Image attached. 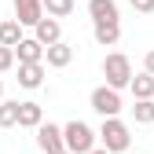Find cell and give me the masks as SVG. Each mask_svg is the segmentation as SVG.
<instances>
[{"instance_id":"6da1fadb","label":"cell","mask_w":154,"mask_h":154,"mask_svg":"<svg viewBox=\"0 0 154 154\" xmlns=\"http://www.w3.org/2000/svg\"><path fill=\"white\" fill-rule=\"evenodd\" d=\"M99 140L110 154H128L132 147V136H128V125L121 118H103V128H99Z\"/></svg>"},{"instance_id":"9a60e30c","label":"cell","mask_w":154,"mask_h":154,"mask_svg":"<svg viewBox=\"0 0 154 154\" xmlns=\"http://www.w3.org/2000/svg\"><path fill=\"white\" fill-rule=\"evenodd\" d=\"M18 41H22V22H18V18H4V22H0V44L15 48Z\"/></svg>"},{"instance_id":"cb8c5ba5","label":"cell","mask_w":154,"mask_h":154,"mask_svg":"<svg viewBox=\"0 0 154 154\" xmlns=\"http://www.w3.org/2000/svg\"><path fill=\"white\" fill-rule=\"evenodd\" d=\"M63 154H73V150H63Z\"/></svg>"},{"instance_id":"52a82bcc","label":"cell","mask_w":154,"mask_h":154,"mask_svg":"<svg viewBox=\"0 0 154 154\" xmlns=\"http://www.w3.org/2000/svg\"><path fill=\"white\" fill-rule=\"evenodd\" d=\"M44 63H48L51 70H66V66L73 63V48H70L66 41H55V44H48V51H44Z\"/></svg>"},{"instance_id":"ffe728a7","label":"cell","mask_w":154,"mask_h":154,"mask_svg":"<svg viewBox=\"0 0 154 154\" xmlns=\"http://www.w3.org/2000/svg\"><path fill=\"white\" fill-rule=\"evenodd\" d=\"M132 11H140V15H154V0H128Z\"/></svg>"},{"instance_id":"8992f818","label":"cell","mask_w":154,"mask_h":154,"mask_svg":"<svg viewBox=\"0 0 154 154\" xmlns=\"http://www.w3.org/2000/svg\"><path fill=\"white\" fill-rule=\"evenodd\" d=\"M44 15H48L44 11V0H15V18L22 26H37Z\"/></svg>"},{"instance_id":"44dd1931","label":"cell","mask_w":154,"mask_h":154,"mask_svg":"<svg viewBox=\"0 0 154 154\" xmlns=\"http://www.w3.org/2000/svg\"><path fill=\"white\" fill-rule=\"evenodd\" d=\"M143 70H147V73H154V48L143 55Z\"/></svg>"},{"instance_id":"ac0fdd59","label":"cell","mask_w":154,"mask_h":154,"mask_svg":"<svg viewBox=\"0 0 154 154\" xmlns=\"http://www.w3.org/2000/svg\"><path fill=\"white\" fill-rule=\"evenodd\" d=\"M44 11H48L51 18H66V15L73 11V0H44Z\"/></svg>"},{"instance_id":"4fadbf2b","label":"cell","mask_w":154,"mask_h":154,"mask_svg":"<svg viewBox=\"0 0 154 154\" xmlns=\"http://www.w3.org/2000/svg\"><path fill=\"white\" fill-rule=\"evenodd\" d=\"M92 22H118V0H88Z\"/></svg>"},{"instance_id":"7a4b0ae2","label":"cell","mask_w":154,"mask_h":154,"mask_svg":"<svg viewBox=\"0 0 154 154\" xmlns=\"http://www.w3.org/2000/svg\"><path fill=\"white\" fill-rule=\"evenodd\" d=\"M103 77H106L110 88H128L132 85V63H128V55L110 51L106 59H103Z\"/></svg>"},{"instance_id":"7402d4cb","label":"cell","mask_w":154,"mask_h":154,"mask_svg":"<svg viewBox=\"0 0 154 154\" xmlns=\"http://www.w3.org/2000/svg\"><path fill=\"white\" fill-rule=\"evenodd\" d=\"M88 154H110V150H106V147H95V150H88Z\"/></svg>"},{"instance_id":"603a6c76","label":"cell","mask_w":154,"mask_h":154,"mask_svg":"<svg viewBox=\"0 0 154 154\" xmlns=\"http://www.w3.org/2000/svg\"><path fill=\"white\" fill-rule=\"evenodd\" d=\"M0 99H4V81H0Z\"/></svg>"},{"instance_id":"5b68a950","label":"cell","mask_w":154,"mask_h":154,"mask_svg":"<svg viewBox=\"0 0 154 154\" xmlns=\"http://www.w3.org/2000/svg\"><path fill=\"white\" fill-rule=\"evenodd\" d=\"M33 132H37V147H41L44 154H63V150H66V136H63L59 125H51V121L44 125V121H41Z\"/></svg>"},{"instance_id":"7c38bea8","label":"cell","mask_w":154,"mask_h":154,"mask_svg":"<svg viewBox=\"0 0 154 154\" xmlns=\"http://www.w3.org/2000/svg\"><path fill=\"white\" fill-rule=\"evenodd\" d=\"M92 37H95V44L114 48V44L121 41V26L118 22H92Z\"/></svg>"},{"instance_id":"5bb4252c","label":"cell","mask_w":154,"mask_h":154,"mask_svg":"<svg viewBox=\"0 0 154 154\" xmlns=\"http://www.w3.org/2000/svg\"><path fill=\"white\" fill-rule=\"evenodd\" d=\"M132 95H136V99H154V73H132Z\"/></svg>"},{"instance_id":"277c9868","label":"cell","mask_w":154,"mask_h":154,"mask_svg":"<svg viewBox=\"0 0 154 154\" xmlns=\"http://www.w3.org/2000/svg\"><path fill=\"white\" fill-rule=\"evenodd\" d=\"M63 136H66V150H73V154H88V150H95L99 132H92L85 121H70V125H63Z\"/></svg>"},{"instance_id":"8fae6325","label":"cell","mask_w":154,"mask_h":154,"mask_svg":"<svg viewBox=\"0 0 154 154\" xmlns=\"http://www.w3.org/2000/svg\"><path fill=\"white\" fill-rule=\"evenodd\" d=\"M41 121H44V106L41 103H33V99L18 103V128H37Z\"/></svg>"},{"instance_id":"e0dca14e","label":"cell","mask_w":154,"mask_h":154,"mask_svg":"<svg viewBox=\"0 0 154 154\" xmlns=\"http://www.w3.org/2000/svg\"><path fill=\"white\" fill-rule=\"evenodd\" d=\"M132 118H136V125H154V99H136Z\"/></svg>"},{"instance_id":"9c48e42d","label":"cell","mask_w":154,"mask_h":154,"mask_svg":"<svg viewBox=\"0 0 154 154\" xmlns=\"http://www.w3.org/2000/svg\"><path fill=\"white\" fill-rule=\"evenodd\" d=\"M44 44L37 41V37H22V41L15 44V55H18V63H44Z\"/></svg>"},{"instance_id":"2e32d148","label":"cell","mask_w":154,"mask_h":154,"mask_svg":"<svg viewBox=\"0 0 154 154\" xmlns=\"http://www.w3.org/2000/svg\"><path fill=\"white\" fill-rule=\"evenodd\" d=\"M18 125V99H0V128Z\"/></svg>"},{"instance_id":"d6986e66","label":"cell","mask_w":154,"mask_h":154,"mask_svg":"<svg viewBox=\"0 0 154 154\" xmlns=\"http://www.w3.org/2000/svg\"><path fill=\"white\" fill-rule=\"evenodd\" d=\"M15 59H18V55H15V48H8V44H0V73H8V70L15 66Z\"/></svg>"},{"instance_id":"30bf717a","label":"cell","mask_w":154,"mask_h":154,"mask_svg":"<svg viewBox=\"0 0 154 154\" xmlns=\"http://www.w3.org/2000/svg\"><path fill=\"white\" fill-rule=\"evenodd\" d=\"M18 85L22 88H41L44 85V63H18Z\"/></svg>"},{"instance_id":"ba28073f","label":"cell","mask_w":154,"mask_h":154,"mask_svg":"<svg viewBox=\"0 0 154 154\" xmlns=\"http://www.w3.org/2000/svg\"><path fill=\"white\" fill-rule=\"evenodd\" d=\"M33 37H37V41H41L44 48H48V44H55V41H63V26H59V18H51V15H44L41 22L33 26Z\"/></svg>"},{"instance_id":"3957f363","label":"cell","mask_w":154,"mask_h":154,"mask_svg":"<svg viewBox=\"0 0 154 154\" xmlns=\"http://www.w3.org/2000/svg\"><path fill=\"white\" fill-rule=\"evenodd\" d=\"M88 106L99 114V118H118L121 114V88H110V85H99L92 95H88Z\"/></svg>"}]
</instances>
